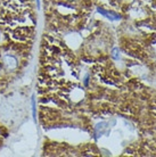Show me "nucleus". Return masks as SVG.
I'll list each match as a JSON object with an SVG mask.
<instances>
[{
	"label": "nucleus",
	"instance_id": "obj_1",
	"mask_svg": "<svg viewBox=\"0 0 156 157\" xmlns=\"http://www.w3.org/2000/svg\"><path fill=\"white\" fill-rule=\"evenodd\" d=\"M32 108H33V117L35 121V103H34V99L32 100Z\"/></svg>",
	"mask_w": 156,
	"mask_h": 157
}]
</instances>
